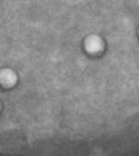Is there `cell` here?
<instances>
[{
    "label": "cell",
    "instance_id": "6da1fadb",
    "mask_svg": "<svg viewBox=\"0 0 139 156\" xmlns=\"http://www.w3.org/2000/svg\"><path fill=\"white\" fill-rule=\"evenodd\" d=\"M85 48L90 53H98V51L102 50V42H101V39L98 36H90L85 40Z\"/></svg>",
    "mask_w": 139,
    "mask_h": 156
},
{
    "label": "cell",
    "instance_id": "7a4b0ae2",
    "mask_svg": "<svg viewBox=\"0 0 139 156\" xmlns=\"http://www.w3.org/2000/svg\"><path fill=\"white\" fill-rule=\"evenodd\" d=\"M16 80H17V76L11 70H2L0 71V82H2V85L11 87V85L16 83Z\"/></svg>",
    "mask_w": 139,
    "mask_h": 156
}]
</instances>
